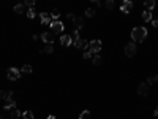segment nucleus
<instances>
[{"instance_id": "nucleus-24", "label": "nucleus", "mask_w": 158, "mask_h": 119, "mask_svg": "<svg viewBox=\"0 0 158 119\" xmlns=\"http://www.w3.org/2000/svg\"><path fill=\"white\" fill-rule=\"evenodd\" d=\"M92 62H94L95 65H100V63H101V56H100V54H95L94 59H92Z\"/></svg>"}, {"instance_id": "nucleus-11", "label": "nucleus", "mask_w": 158, "mask_h": 119, "mask_svg": "<svg viewBox=\"0 0 158 119\" xmlns=\"http://www.w3.org/2000/svg\"><path fill=\"white\" fill-rule=\"evenodd\" d=\"M40 17H41V22L43 24H46V25H51L52 24V16H51V13H40Z\"/></svg>"}, {"instance_id": "nucleus-2", "label": "nucleus", "mask_w": 158, "mask_h": 119, "mask_svg": "<svg viewBox=\"0 0 158 119\" xmlns=\"http://www.w3.org/2000/svg\"><path fill=\"white\" fill-rule=\"evenodd\" d=\"M67 17L73 22V25H74V30H79V29H82V25H84V19L82 17H78V16H74V14H67Z\"/></svg>"}, {"instance_id": "nucleus-5", "label": "nucleus", "mask_w": 158, "mask_h": 119, "mask_svg": "<svg viewBox=\"0 0 158 119\" xmlns=\"http://www.w3.org/2000/svg\"><path fill=\"white\" fill-rule=\"evenodd\" d=\"M5 109H13L16 108V102H14V97H13V92H8V97L5 98V105H3Z\"/></svg>"}, {"instance_id": "nucleus-21", "label": "nucleus", "mask_w": 158, "mask_h": 119, "mask_svg": "<svg viewBox=\"0 0 158 119\" xmlns=\"http://www.w3.org/2000/svg\"><path fill=\"white\" fill-rule=\"evenodd\" d=\"M22 117H24V119H35V114L29 109V111H24V113H22Z\"/></svg>"}, {"instance_id": "nucleus-30", "label": "nucleus", "mask_w": 158, "mask_h": 119, "mask_svg": "<svg viewBox=\"0 0 158 119\" xmlns=\"http://www.w3.org/2000/svg\"><path fill=\"white\" fill-rule=\"evenodd\" d=\"M8 97V92H5V90H0V100H5Z\"/></svg>"}, {"instance_id": "nucleus-1", "label": "nucleus", "mask_w": 158, "mask_h": 119, "mask_svg": "<svg viewBox=\"0 0 158 119\" xmlns=\"http://www.w3.org/2000/svg\"><path fill=\"white\" fill-rule=\"evenodd\" d=\"M147 36V29L145 27H134L131 30V38H133V43L134 41H144Z\"/></svg>"}, {"instance_id": "nucleus-7", "label": "nucleus", "mask_w": 158, "mask_h": 119, "mask_svg": "<svg viewBox=\"0 0 158 119\" xmlns=\"http://www.w3.org/2000/svg\"><path fill=\"white\" fill-rule=\"evenodd\" d=\"M149 90H150V86H149L147 81H144V83H141V84L138 86V94L139 95H147Z\"/></svg>"}, {"instance_id": "nucleus-29", "label": "nucleus", "mask_w": 158, "mask_h": 119, "mask_svg": "<svg viewBox=\"0 0 158 119\" xmlns=\"http://www.w3.org/2000/svg\"><path fill=\"white\" fill-rule=\"evenodd\" d=\"M94 14H95V11L92 10V8H89V10L86 11V16H87V17H92V16H94Z\"/></svg>"}, {"instance_id": "nucleus-35", "label": "nucleus", "mask_w": 158, "mask_h": 119, "mask_svg": "<svg viewBox=\"0 0 158 119\" xmlns=\"http://www.w3.org/2000/svg\"><path fill=\"white\" fill-rule=\"evenodd\" d=\"M0 119H3V117H2V116H0Z\"/></svg>"}, {"instance_id": "nucleus-14", "label": "nucleus", "mask_w": 158, "mask_h": 119, "mask_svg": "<svg viewBox=\"0 0 158 119\" xmlns=\"http://www.w3.org/2000/svg\"><path fill=\"white\" fill-rule=\"evenodd\" d=\"M142 21H145V22H152V13L150 11H142Z\"/></svg>"}, {"instance_id": "nucleus-19", "label": "nucleus", "mask_w": 158, "mask_h": 119, "mask_svg": "<svg viewBox=\"0 0 158 119\" xmlns=\"http://www.w3.org/2000/svg\"><path fill=\"white\" fill-rule=\"evenodd\" d=\"M90 116H92V113L89 111V109H84V111L81 113V116H79V119H90Z\"/></svg>"}, {"instance_id": "nucleus-15", "label": "nucleus", "mask_w": 158, "mask_h": 119, "mask_svg": "<svg viewBox=\"0 0 158 119\" xmlns=\"http://www.w3.org/2000/svg\"><path fill=\"white\" fill-rule=\"evenodd\" d=\"M144 5H145V8H147V11H150V10H153V8L156 6V3H155V0H147V2H145Z\"/></svg>"}, {"instance_id": "nucleus-27", "label": "nucleus", "mask_w": 158, "mask_h": 119, "mask_svg": "<svg viewBox=\"0 0 158 119\" xmlns=\"http://www.w3.org/2000/svg\"><path fill=\"white\" fill-rule=\"evenodd\" d=\"M71 38H73V41L79 40V30H74V32H73V35H71Z\"/></svg>"}, {"instance_id": "nucleus-34", "label": "nucleus", "mask_w": 158, "mask_h": 119, "mask_svg": "<svg viewBox=\"0 0 158 119\" xmlns=\"http://www.w3.org/2000/svg\"><path fill=\"white\" fill-rule=\"evenodd\" d=\"M48 119H55V116H54V114H51V116H48Z\"/></svg>"}, {"instance_id": "nucleus-18", "label": "nucleus", "mask_w": 158, "mask_h": 119, "mask_svg": "<svg viewBox=\"0 0 158 119\" xmlns=\"http://www.w3.org/2000/svg\"><path fill=\"white\" fill-rule=\"evenodd\" d=\"M43 52H44V54H52V52H54V44H46L44 49H43Z\"/></svg>"}, {"instance_id": "nucleus-26", "label": "nucleus", "mask_w": 158, "mask_h": 119, "mask_svg": "<svg viewBox=\"0 0 158 119\" xmlns=\"http://www.w3.org/2000/svg\"><path fill=\"white\" fill-rule=\"evenodd\" d=\"M24 6H27V8L30 10V8L35 6V2H33V0H25V2H24Z\"/></svg>"}, {"instance_id": "nucleus-10", "label": "nucleus", "mask_w": 158, "mask_h": 119, "mask_svg": "<svg viewBox=\"0 0 158 119\" xmlns=\"http://www.w3.org/2000/svg\"><path fill=\"white\" fill-rule=\"evenodd\" d=\"M89 43H90V41H86V40H82V38L73 41V44H74L78 49H89Z\"/></svg>"}, {"instance_id": "nucleus-16", "label": "nucleus", "mask_w": 158, "mask_h": 119, "mask_svg": "<svg viewBox=\"0 0 158 119\" xmlns=\"http://www.w3.org/2000/svg\"><path fill=\"white\" fill-rule=\"evenodd\" d=\"M21 116H22V113H21L17 108H13V109H11V119H19Z\"/></svg>"}, {"instance_id": "nucleus-13", "label": "nucleus", "mask_w": 158, "mask_h": 119, "mask_svg": "<svg viewBox=\"0 0 158 119\" xmlns=\"http://www.w3.org/2000/svg\"><path fill=\"white\" fill-rule=\"evenodd\" d=\"M60 43H62V46H71V44H73L71 35H62L60 36Z\"/></svg>"}, {"instance_id": "nucleus-6", "label": "nucleus", "mask_w": 158, "mask_h": 119, "mask_svg": "<svg viewBox=\"0 0 158 119\" xmlns=\"http://www.w3.org/2000/svg\"><path fill=\"white\" fill-rule=\"evenodd\" d=\"M6 75H8V79L16 81V79H19V78H21V70H17V68H14V67H13V68L8 70Z\"/></svg>"}, {"instance_id": "nucleus-33", "label": "nucleus", "mask_w": 158, "mask_h": 119, "mask_svg": "<svg viewBox=\"0 0 158 119\" xmlns=\"http://www.w3.org/2000/svg\"><path fill=\"white\" fill-rule=\"evenodd\" d=\"M155 117H156V119H158V106H156V108H155Z\"/></svg>"}, {"instance_id": "nucleus-17", "label": "nucleus", "mask_w": 158, "mask_h": 119, "mask_svg": "<svg viewBox=\"0 0 158 119\" xmlns=\"http://www.w3.org/2000/svg\"><path fill=\"white\" fill-rule=\"evenodd\" d=\"M21 71H22V73H25V75H29V73H32V71H33V68H32V65H29V63H25V65H22Z\"/></svg>"}, {"instance_id": "nucleus-32", "label": "nucleus", "mask_w": 158, "mask_h": 119, "mask_svg": "<svg viewBox=\"0 0 158 119\" xmlns=\"http://www.w3.org/2000/svg\"><path fill=\"white\" fill-rule=\"evenodd\" d=\"M152 25H153V27H158V19H152Z\"/></svg>"}, {"instance_id": "nucleus-20", "label": "nucleus", "mask_w": 158, "mask_h": 119, "mask_svg": "<svg viewBox=\"0 0 158 119\" xmlns=\"http://www.w3.org/2000/svg\"><path fill=\"white\" fill-rule=\"evenodd\" d=\"M24 8H25V6H24V3H21V5H16V6H14V13H16V14H21V13H24Z\"/></svg>"}, {"instance_id": "nucleus-31", "label": "nucleus", "mask_w": 158, "mask_h": 119, "mask_svg": "<svg viewBox=\"0 0 158 119\" xmlns=\"http://www.w3.org/2000/svg\"><path fill=\"white\" fill-rule=\"evenodd\" d=\"M92 56H94V52H92V51H86L84 52V59H90Z\"/></svg>"}, {"instance_id": "nucleus-3", "label": "nucleus", "mask_w": 158, "mask_h": 119, "mask_svg": "<svg viewBox=\"0 0 158 119\" xmlns=\"http://www.w3.org/2000/svg\"><path fill=\"white\" fill-rule=\"evenodd\" d=\"M49 27H51V32H52L54 35H55V33H62L63 29H65V25H63L62 21H52V24H51Z\"/></svg>"}, {"instance_id": "nucleus-8", "label": "nucleus", "mask_w": 158, "mask_h": 119, "mask_svg": "<svg viewBox=\"0 0 158 119\" xmlns=\"http://www.w3.org/2000/svg\"><path fill=\"white\" fill-rule=\"evenodd\" d=\"M134 54H136V44H134V43L125 44V56L131 57V56H134Z\"/></svg>"}, {"instance_id": "nucleus-9", "label": "nucleus", "mask_w": 158, "mask_h": 119, "mask_svg": "<svg viewBox=\"0 0 158 119\" xmlns=\"http://www.w3.org/2000/svg\"><path fill=\"white\" fill-rule=\"evenodd\" d=\"M41 40H43L46 44H54V33H52V32H44V33H41Z\"/></svg>"}, {"instance_id": "nucleus-28", "label": "nucleus", "mask_w": 158, "mask_h": 119, "mask_svg": "<svg viewBox=\"0 0 158 119\" xmlns=\"http://www.w3.org/2000/svg\"><path fill=\"white\" fill-rule=\"evenodd\" d=\"M106 8H108V10H112V8H114V2H112V0H108V2H106Z\"/></svg>"}, {"instance_id": "nucleus-22", "label": "nucleus", "mask_w": 158, "mask_h": 119, "mask_svg": "<svg viewBox=\"0 0 158 119\" xmlns=\"http://www.w3.org/2000/svg\"><path fill=\"white\" fill-rule=\"evenodd\" d=\"M51 16H52V19H59L60 17V10L59 8H54V11L51 13Z\"/></svg>"}, {"instance_id": "nucleus-23", "label": "nucleus", "mask_w": 158, "mask_h": 119, "mask_svg": "<svg viewBox=\"0 0 158 119\" xmlns=\"http://www.w3.org/2000/svg\"><path fill=\"white\" fill-rule=\"evenodd\" d=\"M147 83H149V86L150 84H155V83H158V75H153V76H150L147 79Z\"/></svg>"}, {"instance_id": "nucleus-4", "label": "nucleus", "mask_w": 158, "mask_h": 119, "mask_svg": "<svg viewBox=\"0 0 158 119\" xmlns=\"http://www.w3.org/2000/svg\"><path fill=\"white\" fill-rule=\"evenodd\" d=\"M101 46H103V44H101L100 40H92V41L89 43V51H92L94 54H98V52L101 51Z\"/></svg>"}, {"instance_id": "nucleus-12", "label": "nucleus", "mask_w": 158, "mask_h": 119, "mask_svg": "<svg viewBox=\"0 0 158 119\" xmlns=\"http://www.w3.org/2000/svg\"><path fill=\"white\" fill-rule=\"evenodd\" d=\"M131 10H133V2H130V0H125L122 3V6H120V11L122 13H130Z\"/></svg>"}, {"instance_id": "nucleus-25", "label": "nucleus", "mask_w": 158, "mask_h": 119, "mask_svg": "<svg viewBox=\"0 0 158 119\" xmlns=\"http://www.w3.org/2000/svg\"><path fill=\"white\" fill-rule=\"evenodd\" d=\"M35 16H36V11L33 10V8H30V10L27 11V17H29V19H33Z\"/></svg>"}]
</instances>
